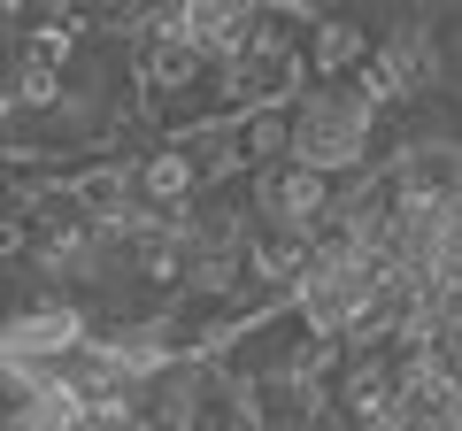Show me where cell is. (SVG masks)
I'll list each match as a JSON object with an SVG mask.
<instances>
[{"instance_id": "cell-2", "label": "cell", "mask_w": 462, "mask_h": 431, "mask_svg": "<svg viewBox=\"0 0 462 431\" xmlns=\"http://www.w3.org/2000/svg\"><path fill=\"white\" fill-rule=\"evenodd\" d=\"M254 216L285 239H309V232H324V216H331V185L300 162H285V170L270 162V170H254Z\"/></svg>"}, {"instance_id": "cell-5", "label": "cell", "mask_w": 462, "mask_h": 431, "mask_svg": "<svg viewBox=\"0 0 462 431\" xmlns=\"http://www.w3.org/2000/svg\"><path fill=\"white\" fill-rule=\"evenodd\" d=\"M0 262H32V216H23V200L0 208Z\"/></svg>"}, {"instance_id": "cell-1", "label": "cell", "mask_w": 462, "mask_h": 431, "mask_svg": "<svg viewBox=\"0 0 462 431\" xmlns=\"http://www.w3.org/2000/svg\"><path fill=\"white\" fill-rule=\"evenodd\" d=\"M285 116H293L285 154H293L300 170H316V178H331V170H355V162L370 154V132H378V108H370L355 85H324V93L293 100Z\"/></svg>"}, {"instance_id": "cell-4", "label": "cell", "mask_w": 462, "mask_h": 431, "mask_svg": "<svg viewBox=\"0 0 462 431\" xmlns=\"http://www.w3.org/2000/svg\"><path fill=\"white\" fill-rule=\"evenodd\" d=\"M363 62H370V32H363V23H316V32H309V69L324 85H355Z\"/></svg>"}, {"instance_id": "cell-3", "label": "cell", "mask_w": 462, "mask_h": 431, "mask_svg": "<svg viewBox=\"0 0 462 431\" xmlns=\"http://www.w3.org/2000/svg\"><path fill=\"white\" fill-rule=\"evenodd\" d=\"M200 78H208V54L185 47L170 32V16H154V32L139 39V85H147V100H185Z\"/></svg>"}]
</instances>
